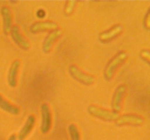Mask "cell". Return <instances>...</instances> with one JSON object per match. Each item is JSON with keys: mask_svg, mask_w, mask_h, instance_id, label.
I'll return each mask as SVG.
<instances>
[{"mask_svg": "<svg viewBox=\"0 0 150 140\" xmlns=\"http://www.w3.org/2000/svg\"><path fill=\"white\" fill-rule=\"evenodd\" d=\"M127 58V54L125 51H120L112 57L105 67L103 73L104 78L108 81L111 80L114 77L117 69L125 61Z\"/></svg>", "mask_w": 150, "mask_h": 140, "instance_id": "cell-1", "label": "cell"}, {"mask_svg": "<svg viewBox=\"0 0 150 140\" xmlns=\"http://www.w3.org/2000/svg\"><path fill=\"white\" fill-rule=\"evenodd\" d=\"M87 112L92 116L105 121H116L120 116L119 113L94 104H91L88 106Z\"/></svg>", "mask_w": 150, "mask_h": 140, "instance_id": "cell-2", "label": "cell"}, {"mask_svg": "<svg viewBox=\"0 0 150 140\" xmlns=\"http://www.w3.org/2000/svg\"><path fill=\"white\" fill-rule=\"evenodd\" d=\"M68 71L72 77L85 85H91L95 82V78L93 75L84 72L74 64L69 66Z\"/></svg>", "mask_w": 150, "mask_h": 140, "instance_id": "cell-3", "label": "cell"}, {"mask_svg": "<svg viewBox=\"0 0 150 140\" xmlns=\"http://www.w3.org/2000/svg\"><path fill=\"white\" fill-rule=\"evenodd\" d=\"M144 123V119L143 117L136 114H125V115H120L115 121L116 125L119 126L125 125L139 126L143 125Z\"/></svg>", "mask_w": 150, "mask_h": 140, "instance_id": "cell-4", "label": "cell"}, {"mask_svg": "<svg viewBox=\"0 0 150 140\" xmlns=\"http://www.w3.org/2000/svg\"><path fill=\"white\" fill-rule=\"evenodd\" d=\"M126 91H127V86L124 84L120 85L116 88L114 95L112 96L111 104V106L113 112H117V113H119L120 112L122 102L123 98L125 95Z\"/></svg>", "mask_w": 150, "mask_h": 140, "instance_id": "cell-5", "label": "cell"}, {"mask_svg": "<svg viewBox=\"0 0 150 140\" xmlns=\"http://www.w3.org/2000/svg\"><path fill=\"white\" fill-rule=\"evenodd\" d=\"M41 116H42V121H41L40 131L43 134H47L50 131L52 123V117H51V112L48 104L43 103L41 105Z\"/></svg>", "mask_w": 150, "mask_h": 140, "instance_id": "cell-6", "label": "cell"}, {"mask_svg": "<svg viewBox=\"0 0 150 140\" xmlns=\"http://www.w3.org/2000/svg\"><path fill=\"white\" fill-rule=\"evenodd\" d=\"M10 36L16 45H18L21 49L28 50L30 47L29 42L21 32L20 28L18 25H13L10 30Z\"/></svg>", "mask_w": 150, "mask_h": 140, "instance_id": "cell-7", "label": "cell"}, {"mask_svg": "<svg viewBox=\"0 0 150 140\" xmlns=\"http://www.w3.org/2000/svg\"><path fill=\"white\" fill-rule=\"evenodd\" d=\"M62 32L59 28L51 31L45 36L43 42H42V51L45 53H48L51 50L54 42L62 36Z\"/></svg>", "mask_w": 150, "mask_h": 140, "instance_id": "cell-8", "label": "cell"}, {"mask_svg": "<svg viewBox=\"0 0 150 140\" xmlns=\"http://www.w3.org/2000/svg\"><path fill=\"white\" fill-rule=\"evenodd\" d=\"M1 18L3 23V32L5 35L10 34L11 28L13 26V18H12L11 10L7 6L4 5L0 9Z\"/></svg>", "mask_w": 150, "mask_h": 140, "instance_id": "cell-9", "label": "cell"}, {"mask_svg": "<svg viewBox=\"0 0 150 140\" xmlns=\"http://www.w3.org/2000/svg\"><path fill=\"white\" fill-rule=\"evenodd\" d=\"M58 28V25L57 23L51 20H45V21L35 22L30 26L31 33H38V32H43L47 30H54Z\"/></svg>", "mask_w": 150, "mask_h": 140, "instance_id": "cell-10", "label": "cell"}, {"mask_svg": "<svg viewBox=\"0 0 150 140\" xmlns=\"http://www.w3.org/2000/svg\"><path fill=\"white\" fill-rule=\"evenodd\" d=\"M123 31V26L121 24H116L110 29L101 32L99 35V39L101 42H108L121 34Z\"/></svg>", "mask_w": 150, "mask_h": 140, "instance_id": "cell-11", "label": "cell"}, {"mask_svg": "<svg viewBox=\"0 0 150 140\" xmlns=\"http://www.w3.org/2000/svg\"><path fill=\"white\" fill-rule=\"evenodd\" d=\"M20 66L21 61L16 59L13 61L9 68L8 74H7V83L11 88H15L17 85V77Z\"/></svg>", "mask_w": 150, "mask_h": 140, "instance_id": "cell-12", "label": "cell"}, {"mask_svg": "<svg viewBox=\"0 0 150 140\" xmlns=\"http://www.w3.org/2000/svg\"><path fill=\"white\" fill-rule=\"evenodd\" d=\"M35 125V115H30L27 117L25 122L24 125L22 127L21 131H19L18 134V140H24L29 134L31 131L33 129L34 126Z\"/></svg>", "mask_w": 150, "mask_h": 140, "instance_id": "cell-13", "label": "cell"}, {"mask_svg": "<svg viewBox=\"0 0 150 140\" xmlns=\"http://www.w3.org/2000/svg\"><path fill=\"white\" fill-rule=\"evenodd\" d=\"M0 109L13 115H18L20 113V109L16 105L6 100L1 94H0Z\"/></svg>", "mask_w": 150, "mask_h": 140, "instance_id": "cell-14", "label": "cell"}, {"mask_svg": "<svg viewBox=\"0 0 150 140\" xmlns=\"http://www.w3.org/2000/svg\"><path fill=\"white\" fill-rule=\"evenodd\" d=\"M68 131L71 140H81L80 132L75 124L72 123L69 125Z\"/></svg>", "mask_w": 150, "mask_h": 140, "instance_id": "cell-15", "label": "cell"}, {"mask_svg": "<svg viewBox=\"0 0 150 140\" xmlns=\"http://www.w3.org/2000/svg\"><path fill=\"white\" fill-rule=\"evenodd\" d=\"M76 1H67L65 2V5H64V13L66 15H70L74 11L75 8H76Z\"/></svg>", "mask_w": 150, "mask_h": 140, "instance_id": "cell-16", "label": "cell"}, {"mask_svg": "<svg viewBox=\"0 0 150 140\" xmlns=\"http://www.w3.org/2000/svg\"><path fill=\"white\" fill-rule=\"evenodd\" d=\"M141 57H142V59H144V61H146L147 62V64H149V59H150V53L149 50H142L141 51L140 53Z\"/></svg>", "mask_w": 150, "mask_h": 140, "instance_id": "cell-17", "label": "cell"}, {"mask_svg": "<svg viewBox=\"0 0 150 140\" xmlns=\"http://www.w3.org/2000/svg\"><path fill=\"white\" fill-rule=\"evenodd\" d=\"M149 18H150V14H149V9L147 13H146V15H145L144 19V27L146 28L147 30L149 29V26H150Z\"/></svg>", "mask_w": 150, "mask_h": 140, "instance_id": "cell-18", "label": "cell"}, {"mask_svg": "<svg viewBox=\"0 0 150 140\" xmlns=\"http://www.w3.org/2000/svg\"><path fill=\"white\" fill-rule=\"evenodd\" d=\"M37 16L38 18H44L45 16V11L42 10V9L38 10V12H37Z\"/></svg>", "mask_w": 150, "mask_h": 140, "instance_id": "cell-19", "label": "cell"}, {"mask_svg": "<svg viewBox=\"0 0 150 140\" xmlns=\"http://www.w3.org/2000/svg\"><path fill=\"white\" fill-rule=\"evenodd\" d=\"M8 140H17V136H16V134H12L10 137H9Z\"/></svg>", "mask_w": 150, "mask_h": 140, "instance_id": "cell-20", "label": "cell"}]
</instances>
